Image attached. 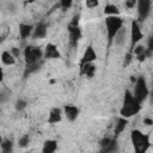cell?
Masks as SVG:
<instances>
[{
	"instance_id": "26",
	"label": "cell",
	"mask_w": 153,
	"mask_h": 153,
	"mask_svg": "<svg viewBox=\"0 0 153 153\" xmlns=\"http://www.w3.org/2000/svg\"><path fill=\"white\" fill-rule=\"evenodd\" d=\"M131 59H133V53H130V51H129V53H128V54L126 55V60H124V66H127V65H128V63H129V62L131 61Z\"/></svg>"
},
{
	"instance_id": "2",
	"label": "cell",
	"mask_w": 153,
	"mask_h": 153,
	"mask_svg": "<svg viewBox=\"0 0 153 153\" xmlns=\"http://www.w3.org/2000/svg\"><path fill=\"white\" fill-rule=\"evenodd\" d=\"M130 140L134 146V153H147L151 148L149 134H143L142 131L134 129L130 134Z\"/></svg>"
},
{
	"instance_id": "31",
	"label": "cell",
	"mask_w": 153,
	"mask_h": 153,
	"mask_svg": "<svg viewBox=\"0 0 153 153\" xmlns=\"http://www.w3.org/2000/svg\"><path fill=\"white\" fill-rule=\"evenodd\" d=\"M1 142H2V137L0 136V143H1Z\"/></svg>"
},
{
	"instance_id": "27",
	"label": "cell",
	"mask_w": 153,
	"mask_h": 153,
	"mask_svg": "<svg viewBox=\"0 0 153 153\" xmlns=\"http://www.w3.org/2000/svg\"><path fill=\"white\" fill-rule=\"evenodd\" d=\"M143 124H146V126H152V124H153V120L149 118V117H146V118H143Z\"/></svg>"
},
{
	"instance_id": "5",
	"label": "cell",
	"mask_w": 153,
	"mask_h": 153,
	"mask_svg": "<svg viewBox=\"0 0 153 153\" xmlns=\"http://www.w3.org/2000/svg\"><path fill=\"white\" fill-rule=\"evenodd\" d=\"M149 94V90H148V86L146 84V80L143 76H139L135 81V86H134V92H133V96L134 98L139 102V103H142L146 100V98L148 97Z\"/></svg>"
},
{
	"instance_id": "16",
	"label": "cell",
	"mask_w": 153,
	"mask_h": 153,
	"mask_svg": "<svg viewBox=\"0 0 153 153\" xmlns=\"http://www.w3.org/2000/svg\"><path fill=\"white\" fill-rule=\"evenodd\" d=\"M32 30H33L32 25H30V24H20L19 25V36L23 39H25L31 35Z\"/></svg>"
},
{
	"instance_id": "3",
	"label": "cell",
	"mask_w": 153,
	"mask_h": 153,
	"mask_svg": "<svg viewBox=\"0 0 153 153\" xmlns=\"http://www.w3.org/2000/svg\"><path fill=\"white\" fill-rule=\"evenodd\" d=\"M123 27V19L118 16H109L105 18V30L108 35V48L112 44L115 36Z\"/></svg>"
},
{
	"instance_id": "20",
	"label": "cell",
	"mask_w": 153,
	"mask_h": 153,
	"mask_svg": "<svg viewBox=\"0 0 153 153\" xmlns=\"http://www.w3.org/2000/svg\"><path fill=\"white\" fill-rule=\"evenodd\" d=\"M18 145L19 147H26L29 145V135H24L18 140Z\"/></svg>"
},
{
	"instance_id": "11",
	"label": "cell",
	"mask_w": 153,
	"mask_h": 153,
	"mask_svg": "<svg viewBox=\"0 0 153 153\" xmlns=\"http://www.w3.org/2000/svg\"><path fill=\"white\" fill-rule=\"evenodd\" d=\"M63 111H65V115H66V117H67L68 121H74V120H76V117H78V115H79V109H78L75 105H72V104L65 105Z\"/></svg>"
},
{
	"instance_id": "8",
	"label": "cell",
	"mask_w": 153,
	"mask_h": 153,
	"mask_svg": "<svg viewBox=\"0 0 153 153\" xmlns=\"http://www.w3.org/2000/svg\"><path fill=\"white\" fill-rule=\"evenodd\" d=\"M96 59H97V53H96V50L93 49L92 45H88V47L86 48V50L84 51V55H82V57H81V60H80V66H81V65H85V63H92Z\"/></svg>"
},
{
	"instance_id": "17",
	"label": "cell",
	"mask_w": 153,
	"mask_h": 153,
	"mask_svg": "<svg viewBox=\"0 0 153 153\" xmlns=\"http://www.w3.org/2000/svg\"><path fill=\"white\" fill-rule=\"evenodd\" d=\"M1 61L6 66H12V65L16 63V59H14L13 54L11 51H7V50L2 51V54H1Z\"/></svg>"
},
{
	"instance_id": "21",
	"label": "cell",
	"mask_w": 153,
	"mask_h": 153,
	"mask_svg": "<svg viewBox=\"0 0 153 153\" xmlns=\"http://www.w3.org/2000/svg\"><path fill=\"white\" fill-rule=\"evenodd\" d=\"M111 141H112V139H110V137H104L103 140H100V147H102V149L105 148V147H108L111 143Z\"/></svg>"
},
{
	"instance_id": "10",
	"label": "cell",
	"mask_w": 153,
	"mask_h": 153,
	"mask_svg": "<svg viewBox=\"0 0 153 153\" xmlns=\"http://www.w3.org/2000/svg\"><path fill=\"white\" fill-rule=\"evenodd\" d=\"M68 32H69V43L71 45L75 47L78 44V41L81 38V30L79 29V26L68 25Z\"/></svg>"
},
{
	"instance_id": "4",
	"label": "cell",
	"mask_w": 153,
	"mask_h": 153,
	"mask_svg": "<svg viewBox=\"0 0 153 153\" xmlns=\"http://www.w3.org/2000/svg\"><path fill=\"white\" fill-rule=\"evenodd\" d=\"M43 57V51L41 50V48L38 47H33V45H27L24 49V60L26 66H32V65H37L38 61Z\"/></svg>"
},
{
	"instance_id": "7",
	"label": "cell",
	"mask_w": 153,
	"mask_h": 153,
	"mask_svg": "<svg viewBox=\"0 0 153 153\" xmlns=\"http://www.w3.org/2000/svg\"><path fill=\"white\" fill-rule=\"evenodd\" d=\"M151 6H152V1L149 0H141L137 2V13L140 20H145L148 17L151 12Z\"/></svg>"
},
{
	"instance_id": "25",
	"label": "cell",
	"mask_w": 153,
	"mask_h": 153,
	"mask_svg": "<svg viewBox=\"0 0 153 153\" xmlns=\"http://www.w3.org/2000/svg\"><path fill=\"white\" fill-rule=\"evenodd\" d=\"M86 6L88 8H96L98 6V1H96V0H93V1H86Z\"/></svg>"
},
{
	"instance_id": "1",
	"label": "cell",
	"mask_w": 153,
	"mask_h": 153,
	"mask_svg": "<svg viewBox=\"0 0 153 153\" xmlns=\"http://www.w3.org/2000/svg\"><path fill=\"white\" fill-rule=\"evenodd\" d=\"M140 110H141V103H139V102L134 98L133 93L127 90V91L124 92L123 104H122V108H121V110H120L121 117L128 120L129 117L136 115Z\"/></svg>"
},
{
	"instance_id": "24",
	"label": "cell",
	"mask_w": 153,
	"mask_h": 153,
	"mask_svg": "<svg viewBox=\"0 0 153 153\" xmlns=\"http://www.w3.org/2000/svg\"><path fill=\"white\" fill-rule=\"evenodd\" d=\"M26 106V102L25 100H18L17 102V104H16V108H17V110H23L24 108Z\"/></svg>"
},
{
	"instance_id": "13",
	"label": "cell",
	"mask_w": 153,
	"mask_h": 153,
	"mask_svg": "<svg viewBox=\"0 0 153 153\" xmlns=\"http://www.w3.org/2000/svg\"><path fill=\"white\" fill-rule=\"evenodd\" d=\"M96 73V66L93 63H85L80 66V74L86 75L87 78H92Z\"/></svg>"
},
{
	"instance_id": "28",
	"label": "cell",
	"mask_w": 153,
	"mask_h": 153,
	"mask_svg": "<svg viewBox=\"0 0 153 153\" xmlns=\"http://www.w3.org/2000/svg\"><path fill=\"white\" fill-rule=\"evenodd\" d=\"M135 4H136V1L131 0V1H127V2H126V6H127V7H129V8H131V7H134V6H135Z\"/></svg>"
},
{
	"instance_id": "30",
	"label": "cell",
	"mask_w": 153,
	"mask_h": 153,
	"mask_svg": "<svg viewBox=\"0 0 153 153\" xmlns=\"http://www.w3.org/2000/svg\"><path fill=\"white\" fill-rule=\"evenodd\" d=\"M4 38H5V36H0V43L4 41Z\"/></svg>"
},
{
	"instance_id": "6",
	"label": "cell",
	"mask_w": 153,
	"mask_h": 153,
	"mask_svg": "<svg viewBox=\"0 0 153 153\" xmlns=\"http://www.w3.org/2000/svg\"><path fill=\"white\" fill-rule=\"evenodd\" d=\"M142 37H143V33L141 31V26H140L139 22L137 20H133L130 23V44H131L130 51L142 39Z\"/></svg>"
},
{
	"instance_id": "15",
	"label": "cell",
	"mask_w": 153,
	"mask_h": 153,
	"mask_svg": "<svg viewBox=\"0 0 153 153\" xmlns=\"http://www.w3.org/2000/svg\"><path fill=\"white\" fill-rule=\"evenodd\" d=\"M33 38H43L47 36V24L38 23L33 29Z\"/></svg>"
},
{
	"instance_id": "9",
	"label": "cell",
	"mask_w": 153,
	"mask_h": 153,
	"mask_svg": "<svg viewBox=\"0 0 153 153\" xmlns=\"http://www.w3.org/2000/svg\"><path fill=\"white\" fill-rule=\"evenodd\" d=\"M61 55H60V51L57 49V47L53 43H48L44 48V51H43V57L44 59H59Z\"/></svg>"
},
{
	"instance_id": "22",
	"label": "cell",
	"mask_w": 153,
	"mask_h": 153,
	"mask_svg": "<svg viewBox=\"0 0 153 153\" xmlns=\"http://www.w3.org/2000/svg\"><path fill=\"white\" fill-rule=\"evenodd\" d=\"M10 98V93L6 91H1L0 92V103H5L7 99Z\"/></svg>"
},
{
	"instance_id": "19",
	"label": "cell",
	"mask_w": 153,
	"mask_h": 153,
	"mask_svg": "<svg viewBox=\"0 0 153 153\" xmlns=\"http://www.w3.org/2000/svg\"><path fill=\"white\" fill-rule=\"evenodd\" d=\"M104 13L109 17V16H118L120 14V10L117 6L112 5V4H108L105 7H104Z\"/></svg>"
},
{
	"instance_id": "12",
	"label": "cell",
	"mask_w": 153,
	"mask_h": 153,
	"mask_svg": "<svg viewBox=\"0 0 153 153\" xmlns=\"http://www.w3.org/2000/svg\"><path fill=\"white\" fill-rule=\"evenodd\" d=\"M62 118V111L60 108H53L49 112L48 116V123L49 124H55L57 122H60Z\"/></svg>"
},
{
	"instance_id": "18",
	"label": "cell",
	"mask_w": 153,
	"mask_h": 153,
	"mask_svg": "<svg viewBox=\"0 0 153 153\" xmlns=\"http://www.w3.org/2000/svg\"><path fill=\"white\" fill-rule=\"evenodd\" d=\"M127 123H128V120H127V118L120 117V118H118V121H117V124L115 126V135H120V134L124 130V128H126Z\"/></svg>"
},
{
	"instance_id": "23",
	"label": "cell",
	"mask_w": 153,
	"mask_h": 153,
	"mask_svg": "<svg viewBox=\"0 0 153 153\" xmlns=\"http://www.w3.org/2000/svg\"><path fill=\"white\" fill-rule=\"evenodd\" d=\"M60 5H61L62 8L67 10V8H69V7L72 6V1H71V0H62V1L60 2Z\"/></svg>"
},
{
	"instance_id": "29",
	"label": "cell",
	"mask_w": 153,
	"mask_h": 153,
	"mask_svg": "<svg viewBox=\"0 0 153 153\" xmlns=\"http://www.w3.org/2000/svg\"><path fill=\"white\" fill-rule=\"evenodd\" d=\"M2 79H4V72H2V68L0 67V82L2 81Z\"/></svg>"
},
{
	"instance_id": "14",
	"label": "cell",
	"mask_w": 153,
	"mask_h": 153,
	"mask_svg": "<svg viewBox=\"0 0 153 153\" xmlns=\"http://www.w3.org/2000/svg\"><path fill=\"white\" fill-rule=\"evenodd\" d=\"M56 149H57L56 140H45L42 147V153H55Z\"/></svg>"
}]
</instances>
